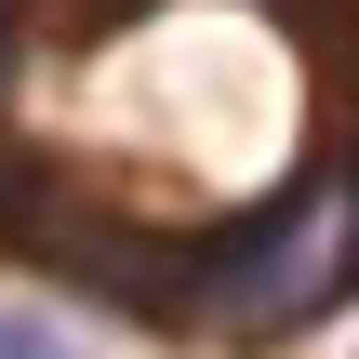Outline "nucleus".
<instances>
[{
  "mask_svg": "<svg viewBox=\"0 0 359 359\" xmlns=\"http://www.w3.org/2000/svg\"><path fill=\"white\" fill-rule=\"evenodd\" d=\"M333 266H346V187H306V200L226 266V306H240V320H293V306H320Z\"/></svg>",
  "mask_w": 359,
  "mask_h": 359,
  "instance_id": "obj_1",
  "label": "nucleus"
}]
</instances>
